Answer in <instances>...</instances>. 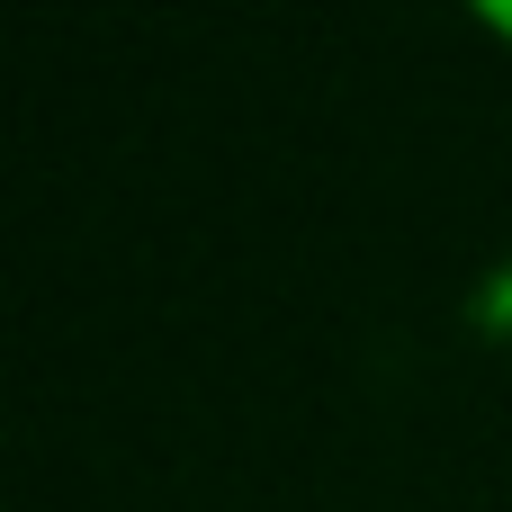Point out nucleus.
I'll return each instance as SVG.
<instances>
[{"label": "nucleus", "instance_id": "nucleus-1", "mask_svg": "<svg viewBox=\"0 0 512 512\" xmlns=\"http://www.w3.org/2000/svg\"><path fill=\"white\" fill-rule=\"evenodd\" d=\"M477 18H486V27H495V36H504V45H512V0H486Z\"/></svg>", "mask_w": 512, "mask_h": 512}]
</instances>
